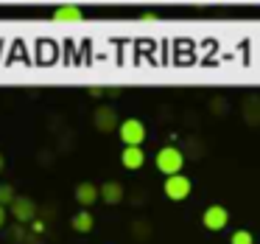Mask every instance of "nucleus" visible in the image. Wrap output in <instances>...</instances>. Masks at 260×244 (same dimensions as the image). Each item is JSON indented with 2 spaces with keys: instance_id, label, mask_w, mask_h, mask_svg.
<instances>
[{
  "instance_id": "ddd939ff",
  "label": "nucleus",
  "mask_w": 260,
  "mask_h": 244,
  "mask_svg": "<svg viewBox=\"0 0 260 244\" xmlns=\"http://www.w3.org/2000/svg\"><path fill=\"white\" fill-rule=\"evenodd\" d=\"M14 197H17V194H14V188L3 182V185H0V205H12Z\"/></svg>"
},
{
  "instance_id": "dca6fc26",
  "label": "nucleus",
  "mask_w": 260,
  "mask_h": 244,
  "mask_svg": "<svg viewBox=\"0 0 260 244\" xmlns=\"http://www.w3.org/2000/svg\"><path fill=\"white\" fill-rule=\"evenodd\" d=\"M6 169V157H3V154H0V171Z\"/></svg>"
},
{
  "instance_id": "f257e3e1",
  "label": "nucleus",
  "mask_w": 260,
  "mask_h": 244,
  "mask_svg": "<svg viewBox=\"0 0 260 244\" xmlns=\"http://www.w3.org/2000/svg\"><path fill=\"white\" fill-rule=\"evenodd\" d=\"M182 163H185V157H182V152H179V149H174V146H165V149H159V152H157V169L162 171L165 177L179 174Z\"/></svg>"
},
{
  "instance_id": "9d476101",
  "label": "nucleus",
  "mask_w": 260,
  "mask_h": 244,
  "mask_svg": "<svg viewBox=\"0 0 260 244\" xmlns=\"http://www.w3.org/2000/svg\"><path fill=\"white\" fill-rule=\"evenodd\" d=\"M92 227H95V219H92L90 210H79V213L73 216V230L76 233H90Z\"/></svg>"
},
{
  "instance_id": "0eeeda50",
  "label": "nucleus",
  "mask_w": 260,
  "mask_h": 244,
  "mask_svg": "<svg viewBox=\"0 0 260 244\" xmlns=\"http://www.w3.org/2000/svg\"><path fill=\"white\" fill-rule=\"evenodd\" d=\"M98 188L92 185V182H79L76 185V202L79 205H95L98 202Z\"/></svg>"
},
{
  "instance_id": "2eb2a0df",
  "label": "nucleus",
  "mask_w": 260,
  "mask_h": 244,
  "mask_svg": "<svg viewBox=\"0 0 260 244\" xmlns=\"http://www.w3.org/2000/svg\"><path fill=\"white\" fill-rule=\"evenodd\" d=\"M6 205H0V230H3V227H6Z\"/></svg>"
},
{
  "instance_id": "9b49d317",
  "label": "nucleus",
  "mask_w": 260,
  "mask_h": 244,
  "mask_svg": "<svg viewBox=\"0 0 260 244\" xmlns=\"http://www.w3.org/2000/svg\"><path fill=\"white\" fill-rule=\"evenodd\" d=\"M53 20H59V23H76V20H81V9H76V6L56 9V12H53Z\"/></svg>"
},
{
  "instance_id": "f03ea898",
  "label": "nucleus",
  "mask_w": 260,
  "mask_h": 244,
  "mask_svg": "<svg viewBox=\"0 0 260 244\" xmlns=\"http://www.w3.org/2000/svg\"><path fill=\"white\" fill-rule=\"evenodd\" d=\"M190 180L187 177H182V174H171L168 180H165V185H162V191H165V197L168 199H174V202H182V199H187L190 197Z\"/></svg>"
},
{
  "instance_id": "39448f33",
  "label": "nucleus",
  "mask_w": 260,
  "mask_h": 244,
  "mask_svg": "<svg viewBox=\"0 0 260 244\" xmlns=\"http://www.w3.org/2000/svg\"><path fill=\"white\" fill-rule=\"evenodd\" d=\"M12 216L20 225H28L31 219H37V205L31 197H14L12 199Z\"/></svg>"
},
{
  "instance_id": "6e6552de",
  "label": "nucleus",
  "mask_w": 260,
  "mask_h": 244,
  "mask_svg": "<svg viewBox=\"0 0 260 244\" xmlns=\"http://www.w3.org/2000/svg\"><path fill=\"white\" fill-rule=\"evenodd\" d=\"M98 197L107 205H118L123 199V185L120 182H104V188H98Z\"/></svg>"
},
{
  "instance_id": "7ed1b4c3",
  "label": "nucleus",
  "mask_w": 260,
  "mask_h": 244,
  "mask_svg": "<svg viewBox=\"0 0 260 244\" xmlns=\"http://www.w3.org/2000/svg\"><path fill=\"white\" fill-rule=\"evenodd\" d=\"M118 132H120V141H123L126 146H140V143L146 141V126L137 118H126L123 124L118 126Z\"/></svg>"
},
{
  "instance_id": "f8f14e48",
  "label": "nucleus",
  "mask_w": 260,
  "mask_h": 244,
  "mask_svg": "<svg viewBox=\"0 0 260 244\" xmlns=\"http://www.w3.org/2000/svg\"><path fill=\"white\" fill-rule=\"evenodd\" d=\"M230 244H254V238H252L249 230H238V233H232Z\"/></svg>"
},
{
  "instance_id": "20e7f679",
  "label": "nucleus",
  "mask_w": 260,
  "mask_h": 244,
  "mask_svg": "<svg viewBox=\"0 0 260 244\" xmlns=\"http://www.w3.org/2000/svg\"><path fill=\"white\" fill-rule=\"evenodd\" d=\"M226 222H230V213H226L224 205H210V208L202 213V225L207 227V230H213V233L224 230Z\"/></svg>"
},
{
  "instance_id": "4468645a",
  "label": "nucleus",
  "mask_w": 260,
  "mask_h": 244,
  "mask_svg": "<svg viewBox=\"0 0 260 244\" xmlns=\"http://www.w3.org/2000/svg\"><path fill=\"white\" fill-rule=\"evenodd\" d=\"M31 230L40 236V233H45V225H42V222H37V219H31Z\"/></svg>"
},
{
  "instance_id": "423d86ee",
  "label": "nucleus",
  "mask_w": 260,
  "mask_h": 244,
  "mask_svg": "<svg viewBox=\"0 0 260 244\" xmlns=\"http://www.w3.org/2000/svg\"><path fill=\"white\" fill-rule=\"evenodd\" d=\"M120 163H123V169L137 171V169H143V163H146V154H143V149H140V146H123Z\"/></svg>"
},
{
  "instance_id": "1a4fd4ad",
  "label": "nucleus",
  "mask_w": 260,
  "mask_h": 244,
  "mask_svg": "<svg viewBox=\"0 0 260 244\" xmlns=\"http://www.w3.org/2000/svg\"><path fill=\"white\" fill-rule=\"evenodd\" d=\"M95 126L101 132H112L115 126H118V115H115V110H109V107H101L95 113Z\"/></svg>"
}]
</instances>
